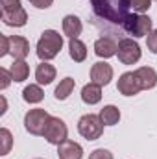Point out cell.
<instances>
[{"mask_svg":"<svg viewBox=\"0 0 157 159\" xmlns=\"http://www.w3.org/2000/svg\"><path fill=\"white\" fill-rule=\"evenodd\" d=\"M92 2V9L98 17L109 20V22H117L122 24L124 19L129 15V4L126 0H120L118 6H113L109 0H91Z\"/></svg>","mask_w":157,"mask_h":159,"instance_id":"1","label":"cell"},{"mask_svg":"<svg viewBox=\"0 0 157 159\" xmlns=\"http://www.w3.org/2000/svg\"><path fill=\"white\" fill-rule=\"evenodd\" d=\"M63 48V35H59L56 30H44L37 41V57L41 61L54 59Z\"/></svg>","mask_w":157,"mask_h":159,"instance_id":"2","label":"cell"},{"mask_svg":"<svg viewBox=\"0 0 157 159\" xmlns=\"http://www.w3.org/2000/svg\"><path fill=\"white\" fill-rule=\"evenodd\" d=\"M122 26L133 37H146L152 32V19L144 13H129L124 19Z\"/></svg>","mask_w":157,"mask_h":159,"instance_id":"3","label":"cell"},{"mask_svg":"<svg viewBox=\"0 0 157 159\" xmlns=\"http://www.w3.org/2000/svg\"><path fill=\"white\" fill-rule=\"evenodd\" d=\"M104 126H105V124L102 122L100 115H92V113L83 115V117L78 120L79 135L85 137L87 141H96V139H100L102 133H104Z\"/></svg>","mask_w":157,"mask_h":159,"instance_id":"4","label":"cell"},{"mask_svg":"<svg viewBox=\"0 0 157 159\" xmlns=\"http://www.w3.org/2000/svg\"><path fill=\"white\" fill-rule=\"evenodd\" d=\"M43 137L46 139V143L59 146L61 143L67 141V137H69V128H67V124L59 119V117H50L48 122H46V126H44Z\"/></svg>","mask_w":157,"mask_h":159,"instance_id":"5","label":"cell"},{"mask_svg":"<svg viewBox=\"0 0 157 159\" xmlns=\"http://www.w3.org/2000/svg\"><path fill=\"white\" fill-rule=\"evenodd\" d=\"M117 56H118V61L124 63V65H135L142 52H141V46L139 43L133 39H122L118 43V50H117Z\"/></svg>","mask_w":157,"mask_h":159,"instance_id":"6","label":"cell"},{"mask_svg":"<svg viewBox=\"0 0 157 159\" xmlns=\"http://www.w3.org/2000/svg\"><path fill=\"white\" fill-rule=\"evenodd\" d=\"M50 119V115L44 111V109H30L26 115H24V128L26 131H30L32 135H43L44 131V126Z\"/></svg>","mask_w":157,"mask_h":159,"instance_id":"7","label":"cell"},{"mask_svg":"<svg viewBox=\"0 0 157 159\" xmlns=\"http://www.w3.org/2000/svg\"><path fill=\"white\" fill-rule=\"evenodd\" d=\"M117 89H118V93L124 94V96H133L139 91H142V85H141V81H139L135 72H124L118 78Z\"/></svg>","mask_w":157,"mask_h":159,"instance_id":"8","label":"cell"},{"mask_svg":"<svg viewBox=\"0 0 157 159\" xmlns=\"http://www.w3.org/2000/svg\"><path fill=\"white\" fill-rule=\"evenodd\" d=\"M91 80L96 85H107L113 80V67L105 61H98L91 67Z\"/></svg>","mask_w":157,"mask_h":159,"instance_id":"9","label":"cell"},{"mask_svg":"<svg viewBox=\"0 0 157 159\" xmlns=\"http://www.w3.org/2000/svg\"><path fill=\"white\" fill-rule=\"evenodd\" d=\"M9 54L15 59H24L30 54V43H28V39H24L20 35H11L9 37Z\"/></svg>","mask_w":157,"mask_h":159,"instance_id":"10","label":"cell"},{"mask_svg":"<svg viewBox=\"0 0 157 159\" xmlns=\"http://www.w3.org/2000/svg\"><path fill=\"white\" fill-rule=\"evenodd\" d=\"M117 50H118V44L111 37H100L94 43V54L98 57H104V59L113 57V56H117Z\"/></svg>","mask_w":157,"mask_h":159,"instance_id":"11","label":"cell"},{"mask_svg":"<svg viewBox=\"0 0 157 159\" xmlns=\"http://www.w3.org/2000/svg\"><path fill=\"white\" fill-rule=\"evenodd\" d=\"M57 156L59 159H81L83 157V148L74 141H65L57 146Z\"/></svg>","mask_w":157,"mask_h":159,"instance_id":"12","label":"cell"},{"mask_svg":"<svg viewBox=\"0 0 157 159\" xmlns=\"http://www.w3.org/2000/svg\"><path fill=\"white\" fill-rule=\"evenodd\" d=\"M2 20L6 26H13V28H20L28 22V13L24 7L17 9V11H2Z\"/></svg>","mask_w":157,"mask_h":159,"instance_id":"13","label":"cell"},{"mask_svg":"<svg viewBox=\"0 0 157 159\" xmlns=\"http://www.w3.org/2000/svg\"><path fill=\"white\" fill-rule=\"evenodd\" d=\"M81 30H83V24H81L79 17H76V15H67L63 19V34L69 39H78Z\"/></svg>","mask_w":157,"mask_h":159,"instance_id":"14","label":"cell"},{"mask_svg":"<svg viewBox=\"0 0 157 159\" xmlns=\"http://www.w3.org/2000/svg\"><path fill=\"white\" fill-rule=\"evenodd\" d=\"M35 80L39 85H48L56 80V67L50 65L48 61H43L35 69Z\"/></svg>","mask_w":157,"mask_h":159,"instance_id":"15","label":"cell"},{"mask_svg":"<svg viewBox=\"0 0 157 159\" xmlns=\"http://www.w3.org/2000/svg\"><path fill=\"white\" fill-rule=\"evenodd\" d=\"M137 78L142 85V91H148V89H154L157 85V72L152 69V67H141L135 70Z\"/></svg>","mask_w":157,"mask_h":159,"instance_id":"16","label":"cell"},{"mask_svg":"<svg viewBox=\"0 0 157 159\" xmlns=\"http://www.w3.org/2000/svg\"><path fill=\"white\" fill-rule=\"evenodd\" d=\"M81 100L89 106H94L102 100V85H96V83H87L83 89H81Z\"/></svg>","mask_w":157,"mask_h":159,"instance_id":"17","label":"cell"},{"mask_svg":"<svg viewBox=\"0 0 157 159\" xmlns=\"http://www.w3.org/2000/svg\"><path fill=\"white\" fill-rule=\"evenodd\" d=\"M9 72H11L13 81L20 83V81L28 80V76H30V67H28V63L24 59H15L13 65H11V69H9Z\"/></svg>","mask_w":157,"mask_h":159,"instance_id":"18","label":"cell"},{"mask_svg":"<svg viewBox=\"0 0 157 159\" xmlns=\"http://www.w3.org/2000/svg\"><path fill=\"white\" fill-rule=\"evenodd\" d=\"M69 52H70V57L76 63H81V61L87 59V46H85V43H81L79 39H70Z\"/></svg>","mask_w":157,"mask_h":159,"instance_id":"19","label":"cell"},{"mask_svg":"<svg viewBox=\"0 0 157 159\" xmlns=\"http://www.w3.org/2000/svg\"><path fill=\"white\" fill-rule=\"evenodd\" d=\"M74 85H76V81L72 78H65L59 81V85L56 87V91H54V96L57 98V100H67L70 94H72V91H74Z\"/></svg>","mask_w":157,"mask_h":159,"instance_id":"20","label":"cell"},{"mask_svg":"<svg viewBox=\"0 0 157 159\" xmlns=\"http://www.w3.org/2000/svg\"><path fill=\"white\" fill-rule=\"evenodd\" d=\"M100 119L105 126H115L120 120V109L117 106H104V109L100 111Z\"/></svg>","mask_w":157,"mask_h":159,"instance_id":"21","label":"cell"},{"mask_svg":"<svg viewBox=\"0 0 157 159\" xmlns=\"http://www.w3.org/2000/svg\"><path fill=\"white\" fill-rule=\"evenodd\" d=\"M22 98L28 104H39V102H43V98H44V91L41 89L39 85H28L22 91Z\"/></svg>","mask_w":157,"mask_h":159,"instance_id":"22","label":"cell"},{"mask_svg":"<svg viewBox=\"0 0 157 159\" xmlns=\"http://www.w3.org/2000/svg\"><path fill=\"white\" fill-rule=\"evenodd\" d=\"M0 143H2V146H0V156L9 154V150H11V146H13V135H11V131H9L7 128H2V129H0Z\"/></svg>","mask_w":157,"mask_h":159,"instance_id":"23","label":"cell"},{"mask_svg":"<svg viewBox=\"0 0 157 159\" xmlns=\"http://www.w3.org/2000/svg\"><path fill=\"white\" fill-rule=\"evenodd\" d=\"M129 4V7H133L137 13H144L152 7V0H126Z\"/></svg>","mask_w":157,"mask_h":159,"instance_id":"24","label":"cell"},{"mask_svg":"<svg viewBox=\"0 0 157 159\" xmlns=\"http://www.w3.org/2000/svg\"><path fill=\"white\" fill-rule=\"evenodd\" d=\"M20 7V0H2V11H17Z\"/></svg>","mask_w":157,"mask_h":159,"instance_id":"25","label":"cell"},{"mask_svg":"<svg viewBox=\"0 0 157 159\" xmlns=\"http://www.w3.org/2000/svg\"><path fill=\"white\" fill-rule=\"evenodd\" d=\"M146 44H148V50L152 54H157V30H152L148 39H146Z\"/></svg>","mask_w":157,"mask_h":159,"instance_id":"26","label":"cell"},{"mask_svg":"<svg viewBox=\"0 0 157 159\" xmlns=\"http://www.w3.org/2000/svg\"><path fill=\"white\" fill-rule=\"evenodd\" d=\"M89 159H113V154L109 150H105V148H98L89 156Z\"/></svg>","mask_w":157,"mask_h":159,"instance_id":"27","label":"cell"},{"mask_svg":"<svg viewBox=\"0 0 157 159\" xmlns=\"http://www.w3.org/2000/svg\"><path fill=\"white\" fill-rule=\"evenodd\" d=\"M0 89H7V85L11 83V72L7 70V69H0Z\"/></svg>","mask_w":157,"mask_h":159,"instance_id":"28","label":"cell"},{"mask_svg":"<svg viewBox=\"0 0 157 159\" xmlns=\"http://www.w3.org/2000/svg\"><path fill=\"white\" fill-rule=\"evenodd\" d=\"M6 54H9V37L0 35V57Z\"/></svg>","mask_w":157,"mask_h":159,"instance_id":"29","label":"cell"},{"mask_svg":"<svg viewBox=\"0 0 157 159\" xmlns=\"http://www.w3.org/2000/svg\"><path fill=\"white\" fill-rule=\"evenodd\" d=\"M52 2H54V0H32V6H35V7H39V9H46V7L52 6Z\"/></svg>","mask_w":157,"mask_h":159,"instance_id":"30","label":"cell"},{"mask_svg":"<svg viewBox=\"0 0 157 159\" xmlns=\"http://www.w3.org/2000/svg\"><path fill=\"white\" fill-rule=\"evenodd\" d=\"M30 2H32V0H30Z\"/></svg>","mask_w":157,"mask_h":159,"instance_id":"31","label":"cell"}]
</instances>
